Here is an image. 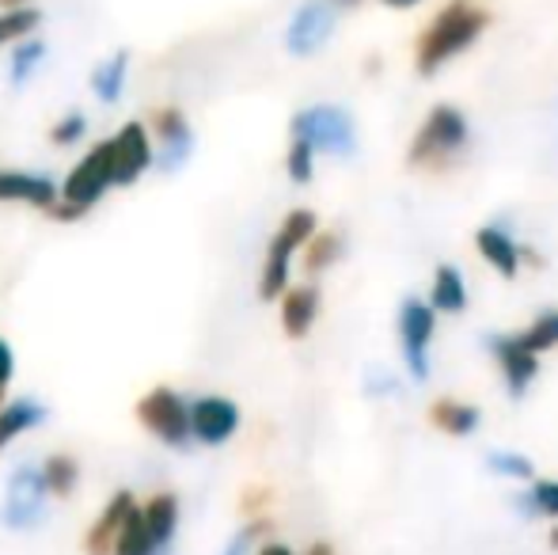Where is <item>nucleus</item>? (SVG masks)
<instances>
[{
    "label": "nucleus",
    "mask_w": 558,
    "mask_h": 555,
    "mask_svg": "<svg viewBox=\"0 0 558 555\" xmlns=\"http://www.w3.org/2000/svg\"><path fill=\"white\" fill-rule=\"evenodd\" d=\"M490 354H494V362H498V370H501L506 393L513 396V400H524V393H529V388L536 385V377H539V354L524 347L517 335H494Z\"/></svg>",
    "instance_id": "obj_9"
},
{
    "label": "nucleus",
    "mask_w": 558,
    "mask_h": 555,
    "mask_svg": "<svg viewBox=\"0 0 558 555\" xmlns=\"http://www.w3.org/2000/svg\"><path fill=\"white\" fill-rule=\"evenodd\" d=\"M46 498H50V487H46L43 468H15L12 480L4 487V506H0V521L15 533L23 529H35L38 521L46 518Z\"/></svg>",
    "instance_id": "obj_7"
},
{
    "label": "nucleus",
    "mask_w": 558,
    "mask_h": 555,
    "mask_svg": "<svg viewBox=\"0 0 558 555\" xmlns=\"http://www.w3.org/2000/svg\"><path fill=\"white\" fill-rule=\"evenodd\" d=\"M342 237L338 232H316V237L304 244V270L308 275H324L331 270L338 260H342Z\"/></svg>",
    "instance_id": "obj_25"
},
{
    "label": "nucleus",
    "mask_w": 558,
    "mask_h": 555,
    "mask_svg": "<svg viewBox=\"0 0 558 555\" xmlns=\"http://www.w3.org/2000/svg\"><path fill=\"white\" fill-rule=\"evenodd\" d=\"M114 555H163V548L156 544V536H153V529H148L145 510H141V506L130 514V521H125L122 536H118V544H114Z\"/></svg>",
    "instance_id": "obj_23"
},
{
    "label": "nucleus",
    "mask_w": 558,
    "mask_h": 555,
    "mask_svg": "<svg viewBox=\"0 0 558 555\" xmlns=\"http://www.w3.org/2000/svg\"><path fill=\"white\" fill-rule=\"evenodd\" d=\"M331 31H335V8L312 0V4H304L301 12L293 15V23H289V31H286L289 53H296V58H312L316 50H324V43L331 38Z\"/></svg>",
    "instance_id": "obj_12"
},
{
    "label": "nucleus",
    "mask_w": 558,
    "mask_h": 555,
    "mask_svg": "<svg viewBox=\"0 0 558 555\" xmlns=\"http://www.w3.org/2000/svg\"><path fill=\"white\" fill-rule=\"evenodd\" d=\"M46 419V408L38 400H12L0 408V453L8 449V445L15 442V437H23L27 430H35L38 422Z\"/></svg>",
    "instance_id": "obj_20"
},
{
    "label": "nucleus",
    "mask_w": 558,
    "mask_h": 555,
    "mask_svg": "<svg viewBox=\"0 0 558 555\" xmlns=\"http://www.w3.org/2000/svg\"><path fill=\"white\" fill-rule=\"evenodd\" d=\"M308 555H335V548H331L327 541H316V544L308 548Z\"/></svg>",
    "instance_id": "obj_37"
},
{
    "label": "nucleus",
    "mask_w": 558,
    "mask_h": 555,
    "mask_svg": "<svg viewBox=\"0 0 558 555\" xmlns=\"http://www.w3.org/2000/svg\"><path fill=\"white\" fill-rule=\"evenodd\" d=\"M0 202H23L35 209H53L61 202V186L38 171L0 168Z\"/></svg>",
    "instance_id": "obj_13"
},
{
    "label": "nucleus",
    "mask_w": 558,
    "mask_h": 555,
    "mask_svg": "<svg viewBox=\"0 0 558 555\" xmlns=\"http://www.w3.org/2000/svg\"><path fill=\"white\" fill-rule=\"evenodd\" d=\"M468 145H471V126L463 119V111H456L452 104H437L422 119L418 134H414L411 148H407V164L414 171H445L468 153Z\"/></svg>",
    "instance_id": "obj_2"
},
{
    "label": "nucleus",
    "mask_w": 558,
    "mask_h": 555,
    "mask_svg": "<svg viewBox=\"0 0 558 555\" xmlns=\"http://www.w3.org/2000/svg\"><path fill=\"white\" fill-rule=\"evenodd\" d=\"M0 4H23V0H0Z\"/></svg>",
    "instance_id": "obj_40"
},
{
    "label": "nucleus",
    "mask_w": 558,
    "mask_h": 555,
    "mask_svg": "<svg viewBox=\"0 0 558 555\" xmlns=\"http://www.w3.org/2000/svg\"><path fill=\"white\" fill-rule=\"evenodd\" d=\"M114 183V168H111V145L99 141L73 171L61 183V202L50 209L58 221H73V217H84L99 198L107 194V186Z\"/></svg>",
    "instance_id": "obj_4"
},
{
    "label": "nucleus",
    "mask_w": 558,
    "mask_h": 555,
    "mask_svg": "<svg viewBox=\"0 0 558 555\" xmlns=\"http://www.w3.org/2000/svg\"><path fill=\"white\" fill-rule=\"evenodd\" d=\"M263 521H251V526H243L240 533L232 536V541L225 544V552L221 555H251V544L258 541V533H263Z\"/></svg>",
    "instance_id": "obj_33"
},
{
    "label": "nucleus",
    "mask_w": 558,
    "mask_h": 555,
    "mask_svg": "<svg viewBox=\"0 0 558 555\" xmlns=\"http://www.w3.org/2000/svg\"><path fill=\"white\" fill-rule=\"evenodd\" d=\"M125 69H130V58H125V53H114V58H107L104 65L92 73V88H96V96L104 99V104H118V99H122Z\"/></svg>",
    "instance_id": "obj_26"
},
{
    "label": "nucleus",
    "mask_w": 558,
    "mask_h": 555,
    "mask_svg": "<svg viewBox=\"0 0 558 555\" xmlns=\"http://www.w3.org/2000/svg\"><path fill=\"white\" fill-rule=\"evenodd\" d=\"M319 232V221L312 209H289L281 229L274 232L270 248L263 260V278H258V297L263 301H281V293L289 289V275H293V255L304 252L312 237Z\"/></svg>",
    "instance_id": "obj_3"
},
{
    "label": "nucleus",
    "mask_w": 558,
    "mask_h": 555,
    "mask_svg": "<svg viewBox=\"0 0 558 555\" xmlns=\"http://www.w3.org/2000/svg\"><path fill=\"white\" fill-rule=\"evenodd\" d=\"M255 555H296V552L289 548V544H281V541H270V544H263Z\"/></svg>",
    "instance_id": "obj_36"
},
{
    "label": "nucleus",
    "mask_w": 558,
    "mask_h": 555,
    "mask_svg": "<svg viewBox=\"0 0 558 555\" xmlns=\"http://www.w3.org/2000/svg\"><path fill=\"white\" fill-rule=\"evenodd\" d=\"M434 304L426 297H407L399 304V350H403V365L411 373V381L429 377V350H434L437 335V316Z\"/></svg>",
    "instance_id": "obj_6"
},
{
    "label": "nucleus",
    "mask_w": 558,
    "mask_h": 555,
    "mask_svg": "<svg viewBox=\"0 0 558 555\" xmlns=\"http://www.w3.org/2000/svg\"><path fill=\"white\" fill-rule=\"evenodd\" d=\"M426 301L434 304L437 312H445V316H456V312L468 309V281H463V275L452 263H441V267L434 270V286H429Z\"/></svg>",
    "instance_id": "obj_19"
},
{
    "label": "nucleus",
    "mask_w": 558,
    "mask_h": 555,
    "mask_svg": "<svg viewBox=\"0 0 558 555\" xmlns=\"http://www.w3.org/2000/svg\"><path fill=\"white\" fill-rule=\"evenodd\" d=\"M490 23V12L475 0H448L441 12L426 23V31L418 35L414 46V65L422 76H434L437 69H445L452 58H460L463 50L478 43V35Z\"/></svg>",
    "instance_id": "obj_1"
},
{
    "label": "nucleus",
    "mask_w": 558,
    "mask_h": 555,
    "mask_svg": "<svg viewBox=\"0 0 558 555\" xmlns=\"http://www.w3.org/2000/svg\"><path fill=\"white\" fill-rule=\"evenodd\" d=\"M137 419H141V426L153 430L163 445H175V449H183L194 437L191 403H186L175 388H153V393L137 403Z\"/></svg>",
    "instance_id": "obj_8"
},
{
    "label": "nucleus",
    "mask_w": 558,
    "mask_h": 555,
    "mask_svg": "<svg viewBox=\"0 0 558 555\" xmlns=\"http://www.w3.org/2000/svg\"><path fill=\"white\" fill-rule=\"evenodd\" d=\"M107 145H111L114 186H130L133 179L153 168V137H148L145 122H125Z\"/></svg>",
    "instance_id": "obj_10"
},
{
    "label": "nucleus",
    "mask_w": 558,
    "mask_h": 555,
    "mask_svg": "<svg viewBox=\"0 0 558 555\" xmlns=\"http://www.w3.org/2000/svg\"><path fill=\"white\" fill-rule=\"evenodd\" d=\"M380 4H388V8H418L422 0H380Z\"/></svg>",
    "instance_id": "obj_38"
},
{
    "label": "nucleus",
    "mask_w": 558,
    "mask_h": 555,
    "mask_svg": "<svg viewBox=\"0 0 558 555\" xmlns=\"http://www.w3.org/2000/svg\"><path fill=\"white\" fill-rule=\"evenodd\" d=\"M43 475L53 498H69L76 491V483H81V464L69 453H53V457L43 460Z\"/></svg>",
    "instance_id": "obj_24"
},
{
    "label": "nucleus",
    "mask_w": 558,
    "mask_h": 555,
    "mask_svg": "<svg viewBox=\"0 0 558 555\" xmlns=\"http://www.w3.org/2000/svg\"><path fill=\"white\" fill-rule=\"evenodd\" d=\"M43 23V12L38 8H8V12H0V46L8 43H23V38L31 35V31Z\"/></svg>",
    "instance_id": "obj_29"
},
{
    "label": "nucleus",
    "mask_w": 558,
    "mask_h": 555,
    "mask_svg": "<svg viewBox=\"0 0 558 555\" xmlns=\"http://www.w3.org/2000/svg\"><path fill=\"white\" fill-rule=\"evenodd\" d=\"M84 134H88V119H84L81 111H73V114H65V119L58 122V126L50 130V137H53V145H76Z\"/></svg>",
    "instance_id": "obj_32"
},
{
    "label": "nucleus",
    "mask_w": 558,
    "mask_h": 555,
    "mask_svg": "<svg viewBox=\"0 0 558 555\" xmlns=\"http://www.w3.org/2000/svg\"><path fill=\"white\" fill-rule=\"evenodd\" d=\"M43 58H46L43 43H23L20 50L12 53V84H27L31 73L43 65Z\"/></svg>",
    "instance_id": "obj_31"
},
{
    "label": "nucleus",
    "mask_w": 558,
    "mask_h": 555,
    "mask_svg": "<svg viewBox=\"0 0 558 555\" xmlns=\"http://www.w3.org/2000/svg\"><path fill=\"white\" fill-rule=\"evenodd\" d=\"M293 137H304L316 145V153L327 156H353L357 153V126H353L350 111L335 104H316L293 114Z\"/></svg>",
    "instance_id": "obj_5"
},
{
    "label": "nucleus",
    "mask_w": 558,
    "mask_h": 555,
    "mask_svg": "<svg viewBox=\"0 0 558 555\" xmlns=\"http://www.w3.org/2000/svg\"><path fill=\"white\" fill-rule=\"evenodd\" d=\"M319 316V289L316 286H289L281 293V331L289 339H304L316 327Z\"/></svg>",
    "instance_id": "obj_17"
},
{
    "label": "nucleus",
    "mask_w": 558,
    "mask_h": 555,
    "mask_svg": "<svg viewBox=\"0 0 558 555\" xmlns=\"http://www.w3.org/2000/svg\"><path fill=\"white\" fill-rule=\"evenodd\" d=\"M191 430L194 442L225 445L240 430V408L228 396H202V400L191 403Z\"/></svg>",
    "instance_id": "obj_11"
},
{
    "label": "nucleus",
    "mask_w": 558,
    "mask_h": 555,
    "mask_svg": "<svg viewBox=\"0 0 558 555\" xmlns=\"http://www.w3.org/2000/svg\"><path fill=\"white\" fill-rule=\"evenodd\" d=\"M286 171L293 183H312L316 179V145L304 137H293V145H289V156H286Z\"/></svg>",
    "instance_id": "obj_30"
},
{
    "label": "nucleus",
    "mask_w": 558,
    "mask_h": 555,
    "mask_svg": "<svg viewBox=\"0 0 558 555\" xmlns=\"http://www.w3.org/2000/svg\"><path fill=\"white\" fill-rule=\"evenodd\" d=\"M141 510H145V521H148V529H153L156 544L168 552L171 541H175V529H179V498L171 495V491H160V495L148 498Z\"/></svg>",
    "instance_id": "obj_21"
},
{
    "label": "nucleus",
    "mask_w": 558,
    "mask_h": 555,
    "mask_svg": "<svg viewBox=\"0 0 558 555\" xmlns=\"http://www.w3.org/2000/svg\"><path fill=\"white\" fill-rule=\"evenodd\" d=\"M486 468H490L494 475H506V480H517V483L536 480V464H532V457H524V453H517V449L486 453Z\"/></svg>",
    "instance_id": "obj_27"
},
{
    "label": "nucleus",
    "mask_w": 558,
    "mask_h": 555,
    "mask_svg": "<svg viewBox=\"0 0 558 555\" xmlns=\"http://www.w3.org/2000/svg\"><path fill=\"white\" fill-rule=\"evenodd\" d=\"M513 510L524 518L558 521V480H532L521 495H513Z\"/></svg>",
    "instance_id": "obj_22"
},
{
    "label": "nucleus",
    "mask_w": 558,
    "mask_h": 555,
    "mask_svg": "<svg viewBox=\"0 0 558 555\" xmlns=\"http://www.w3.org/2000/svg\"><path fill=\"white\" fill-rule=\"evenodd\" d=\"M551 526H555V521H551ZM547 544H551V548L558 552V526L551 529V533H547Z\"/></svg>",
    "instance_id": "obj_39"
},
{
    "label": "nucleus",
    "mask_w": 558,
    "mask_h": 555,
    "mask_svg": "<svg viewBox=\"0 0 558 555\" xmlns=\"http://www.w3.org/2000/svg\"><path fill=\"white\" fill-rule=\"evenodd\" d=\"M365 393L373 396V400H380V396H391V393H396V377H391V373H368Z\"/></svg>",
    "instance_id": "obj_35"
},
{
    "label": "nucleus",
    "mask_w": 558,
    "mask_h": 555,
    "mask_svg": "<svg viewBox=\"0 0 558 555\" xmlns=\"http://www.w3.org/2000/svg\"><path fill=\"white\" fill-rule=\"evenodd\" d=\"M12 373H15V354L4 339H0V408H4V393L12 385Z\"/></svg>",
    "instance_id": "obj_34"
},
{
    "label": "nucleus",
    "mask_w": 558,
    "mask_h": 555,
    "mask_svg": "<svg viewBox=\"0 0 558 555\" xmlns=\"http://www.w3.org/2000/svg\"><path fill=\"white\" fill-rule=\"evenodd\" d=\"M475 248H478V255H483V260L490 263L494 270H498L501 278H517V275H521L524 248L517 244L513 232H509L501 221L483 225V229L475 232Z\"/></svg>",
    "instance_id": "obj_15"
},
{
    "label": "nucleus",
    "mask_w": 558,
    "mask_h": 555,
    "mask_svg": "<svg viewBox=\"0 0 558 555\" xmlns=\"http://www.w3.org/2000/svg\"><path fill=\"white\" fill-rule=\"evenodd\" d=\"M517 339H521L529 350H536V354L558 350V309L539 312V316L532 319V324L524 327V331H517Z\"/></svg>",
    "instance_id": "obj_28"
},
{
    "label": "nucleus",
    "mask_w": 558,
    "mask_h": 555,
    "mask_svg": "<svg viewBox=\"0 0 558 555\" xmlns=\"http://www.w3.org/2000/svg\"><path fill=\"white\" fill-rule=\"evenodd\" d=\"M153 134H156V141H160V168L163 171L183 168L186 156H191V148H194V134H191L186 114L179 111V107H163V111H156Z\"/></svg>",
    "instance_id": "obj_14"
},
{
    "label": "nucleus",
    "mask_w": 558,
    "mask_h": 555,
    "mask_svg": "<svg viewBox=\"0 0 558 555\" xmlns=\"http://www.w3.org/2000/svg\"><path fill=\"white\" fill-rule=\"evenodd\" d=\"M429 422H434L441 434L448 437H471L478 430V422H483V415H478L475 403L468 400H434L429 403Z\"/></svg>",
    "instance_id": "obj_18"
},
{
    "label": "nucleus",
    "mask_w": 558,
    "mask_h": 555,
    "mask_svg": "<svg viewBox=\"0 0 558 555\" xmlns=\"http://www.w3.org/2000/svg\"><path fill=\"white\" fill-rule=\"evenodd\" d=\"M133 510H137V503H133L130 491H118L111 503L104 506V514L96 518V526L88 529V541H84L88 555H114V544H118V536H122Z\"/></svg>",
    "instance_id": "obj_16"
}]
</instances>
